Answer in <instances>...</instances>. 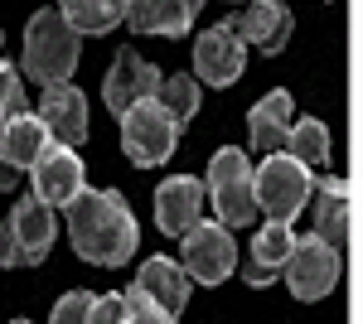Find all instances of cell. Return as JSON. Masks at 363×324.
<instances>
[{"mask_svg": "<svg viewBox=\"0 0 363 324\" xmlns=\"http://www.w3.org/2000/svg\"><path fill=\"white\" fill-rule=\"evenodd\" d=\"M63 213H68L73 252L92 267H126L140 247V228L116 189H83Z\"/></svg>", "mask_w": 363, "mask_h": 324, "instance_id": "1", "label": "cell"}, {"mask_svg": "<svg viewBox=\"0 0 363 324\" xmlns=\"http://www.w3.org/2000/svg\"><path fill=\"white\" fill-rule=\"evenodd\" d=\"M83 58V39L58 10H39L25 25V78L39 87H63Z\"/></svg>", "mask_w": 363, "mask_h": 324, "instance_id": "2", "label": "cell"}, {"mask_svg": "<svg viewBox=\"0 0 363 324\" xmlns=\"http://www.w3.org/2000/svg\"><path fill=\"white\" fill-rule=\"evenodd\" d=\"M203 199L213 203L218 213V228H247L257 223V194H252V164L247 150L238 145H223L213 160H208V184H203Z\"/></svg>", "mask_w": 363, "mask_h": 324, "instance_id": "3", "label": "cell"}, {"mask_svg": "<svg viewBox=\"0 0 363 324\" xmlns=\"http://www.w3.org/2000/svg\"><path fill=\"white\" fill-rule=\"evenodd\" d=\"M54 238H58L54 208H44L34 194H25L0 228V267H39L49 257Z\"/></svg>", "mask_w": 363, "mask_h": 324, "instance_id": "4", "label": "cell"}, {"mask_svg": "<svg viewBox=\"0 0 363 324\" xmlns=\"http://www.w3.org/2000/svg\"><path fill=\"white\" fill-rule=\"evenodd\" d=\"M310 189H315V174L301 169L286 150L281 155H267L262 169L252 174V194H257V208L272 213V223H291L310 203Z\"/></svg>", "mask_w": 363, "mask_h": 324, "instance_id": "5", "label": "cell"}, {"mask_svg": "<svg viewBox=\"0 0 363 324\" xmlns=\"http://www.w3.org/2000/svg\"><path fill=\"white\" fill-rule=\"evenodd\" d=\"M174 145H179V126L155 107V97L136 102L131 111H121V150H126L131 164L155 169V164H165L174 155Z\"/></svg>", "mask_w": 363, "mask_h": 324, "instance_id": "6", "label": "cell"}, {"mask_svg": "<svg viewBox=\"0 0 363 324\" xmlns=\"http://www.w3.org/2000/svg\"><path fill=\"white\" fill-rule=\"evenodd\" d=\"M339 271H344L339 252L325 247L315 233H310V238H296V247H291L281 276H286V286H291L296 300H325L339 286Z\"/></svg>", "mask_w": 363, "mask_h": 324, "instance_id": "7", "label": "cell"}, {"mask_svg": "<svg viewBox=\"0 0 363 324\" xmlns=\"http://www.w3.org/2000/svg\"><path fill=\"white\" fill-rule=\"evenodd\" d=\"M238 267V247H233V233L218 228V223H194L189 233H184V276L199 281V286H218L223 276H233Z\"/></svg>", "mask_w": 363, "mask_h": 324, "instance_id": "8", "label": "cell"}, {"mask_svg": "<svg viewBox=\"0 0 363 324\" xmlns=\"http://www.w3.org/2000/svg\"><path fill=\"white\" fill-rule=\"evenodd\" d=\"M160 82H165V73L150 58H140V49H121L112 58V73L102 78V102H107V111L121 116V111L136 107V102H150L160 92Z\"/></svg>", "mask_w": 363, "mask_h": 324, "instance_id": "9", "label": "cell"}, {"mask_svg": "<svg viewBox=\"0 0 363 324\" xmlns=\"http://www.w3.org/2000/svg\"><path fill=\"white\" fill-rule=\"evenodd\" d=\"M223 25L238 34V44H242V49H257V54H281V49L291 44L296 20H291V10H286V5H277V0H257V5H247V10H233Z\"/></svg>", "mask_w": 363, "mask_h": 324, "instance_id": "10", "label": "cell"}, {"mask_svg": "<svg viewBox=\"0 0 363 324\" xmlns=\"http://www.w3.org/2000/svg\"><path fill=\"white\" fill-rule=\"evenodd\" d=\"M83 160H78V150H68V145H49L39 164H34V199L44 203V208H68L78 194L87 189L83 184Z\"/></svg>", "mask_w": 363, "mask_h": 324, "instance_id": "11", "label": "cell"}, {"mask_svg": "<svg viewBox=\"0 0 363 324\" xmlns=\"http://www.w3.org/2000/svg\"><path fill=\"white\" fill-rule=\"evenodd\" d=\"M247 68V49L238 44V34L228 25H213L194 39V73L208 87H233Z\"/></svg>", "mask_w": 363, "mask_h": 324, "instance_id": "12", "label": "cell"}, {"mask_svg": "<svg viewBox=\"0 0 363 324\" xmlns=\"http://www.w3.org/2000/svg\"><path fill=\"white\" fill-rule=\"evenodd\" d=\"M39 121H44V131L54 145H83L87 140V97L73 87V82H63V87H44V97H39Z\"/></svg>", "mask_w": 363, "mask_h": 324, "instance_id": "13", "label": "cell"}, {"mask_svg": "<svg viewBox=\"0 0 363 324\" xmlns=\"http://www.w3.org/2000/svg\"><path fill=\"white\" fill-rule=\"evenodd\" d=\"M155 223L169 238H184L194 223H203V184L194 174H174L155 189Z\"/></svg>", "mask_w": 363, "mask_h": 324, "instance_id": "14", "label": "cell"}, {"mask_svg": "<svg viewBox=\"0 0 363 324\" xmlns=\"http://www.w3.org/2000/svg\"><path fill=\"white\" fill-rule=\"evenodd\" d=\"M194 15L199 0H131V5H121V25H131L136 34H165V39H179L194 25Z\"/></svg>", "mask_w": 363, "mask_h": 324, "instance_id": "15", "label": "cell"}, {"mask_svg": "<svg viewBox=\"0 0 363 324\" xmlns=\"http://www.w3.org/2000/svg\"><path fill=\"white\" fill-rule=\"evenodd\" d=\"M49 145H54V140H49L44 121H39L34 111H15V116L0 121V164H10L15 174H20V169H34Z\"/></svg>", "mask_w": 363, "mask_h": 324, "instance_id": "16", "label": "cell"}, {"mask_svg": "<svg viewBox=\"0 0 363 324\" xmlns=\"http://www.w3.org/2000/svg\"><path fill=\"white\" fill-rule=\"evenodd\" d=\"M136 291L150 300L155 310H165L169 320H179L184 305H189V276L179 271V262H169V257H150V262H140Z\"/></svg>", "mask_w": 363, "mask_h": 324, "instance_id": "17", "label": "cell"}, {"mask_svg": "<svg viewBox=\"0 0 363 324\" xmlns=\"http://www.w3.org/2000/svg\"><path fill=\"white\" fill-rule=\"evenodd\" d=\"M310 194H315V238L344 252V242H349V184L339 174H325Z\"/></svg>", "mask_w": 363, "mask_h": 324, "instance_id": "18", "label": "cell"}, {"mask_svg": "<svg viewBox=\"0 0 363 324\" xmlns=\"http://www.w3.org/2000/svg\"><path fill=\"white\" fill-rule=\"evenodd\" d=\"M247 131H252V150H262V155H281L286 150V131H291V92L286 87L267 92L247 111Z\"/></svg>", "mask_w": 363, "mask_h": 324, "instance_id": "19", "label": "cell"}, {"mask_svg": "<svg viewBox=\"0 0 363 324\" xmlns=\"http://www.w3.org/2000/svg\"><path fill=\"white\" fill-rule=\"evenodd\" d=\"M286 155L301 164V169H325V164H330V131H325V121L301 116V121L286 131Z\"/></svg>", "mask_w": 363, "mask_h": 324, "instance_id": "20", "label": "cell"}, {"mask_svg": "<svg viewBox=\"0 0 363 324\" xmlns=\"http://www.w3.org/2000/svg\"><path fill=\"white\" fill-rule=\"evenodd\" d=\"M73 34L83 39V34H107V29L121 25V5L116 0H63V10H58Z\"/></svg>", "mask_w": 363, "mask_h": 324, "instance_id": "21", "label": "cell"}, {"mask_svg": "<svg viewBox=\"0 0 363 324\" xmlns=\"http://www.w3.org/2000/svg\"><path fill=\"white\" fill-rule=\"evenodd\" d=\"M199 82L194 78H184V73H169L165 82H160V92H155V107L165 111L174 126H184V121H194V111H199Z\"/></svg>", "mask_w": 363, "mask_h": 324, "instance_id": "22", "label": "cell"}, {"mask_svg": "<svg viewBox=\"0 0 363 324\" xmlns=\"http://www.w3.org/2000/svg\"><path fill=\"white\" fill-rule=\"evenodd\" d=\"M291 247H296L291 223H267V228L257 233V242H252V262H247V267H262V271H277V276H281L286 257H291Z\"/></svg>", "mask_w": 363, "mask_h": 324, "instance_id": "23", "label": "cell"}, {"mask_svg": "<svg viewBox=\"0 0 363 324\" xmlns=\"http://www.w3.org/2000/svg\"><path fill=\"white\" fill-rule=\"evenodd\" d=\"M25 111V87H20V68L0 58V121Z\"/></svg>", "mask_w": 363, "mask_h": 324, "instance_id": "24", "label": "cell"}, {"mask_svg": "<svg viewBox=\"0 0 363 324\" xmlns=\"http://www.w3.org/2000/svg\"><path fill=\"white\" fill-rule=\"evenodd\" d=\"M87 315H92V291H68L54 305L49 324H87Z\"/></svg>", "mask_w": 363, "mask_h": 324, "instance_id": "25", "label": "cell"}, {"mask_svg": "<svg viewBox=\"0 0 363 324\" xmlns=\"http://www.w3.org/2000/svg\"><path fill=\"white\" fill-rule=\"evenodd\" d=\"M121 300H126V315H121V324H174V320L165 315V310H155L150 300L140 296L136 286H131V291H126Z\"/></svg>", "mask_w": 363, "mask_h": 324, "instance_id": "26", "label": "cell"}, {"mask_svg": "<svg viewBox=\"0 0 363 324\" xmlns=\"http://www.w3.org/2000/svg\"><path fill=\"white\" fill-rule=\"evenodd\" d=\"M121 315H126V300L121 296H92L87 324H121Z\"/></svg>", "mask_w": 363, "mask_h": 324, "instance_id": "27", "label": "cell"}, {"mask_svg": "<svg viewBox=\"0 0 363 324\" xmlns=\"http://www.w3.org/2000/svg\"><path fill=\"white\" fill-rule=\"evenodd\" d=\"M15 184H20V174H15L10 164H0V194H10V189H15Z\"/></svg>", "mask_w": 363, "mask_h": 324, "instance_id": "28", "label": "cell"}, {"mask_svg": "<svg viewBox=\"0 0 363 324\" xmlns=\"http://www.w3.org/2000/svg\"><path fill=\"white\" fill-rule=\"evenodd\" d=\"M0 44H5V29H0Z\"/></svg>", "mask_w": 363, "mask_h": 324, "instance_id": "29", "label": "cell"}, {"mask_svg": "<svg viewBox=\"0 0 363 324\" xmlns=\"http://www.w3.org/2000/svg\"><path fill=\"white\" fill-rule=\"evenodd\" d=\"M15 324H29V320H15Z\"/></svg>", "mask_w": 363, "mask_h": 324, "instance_id": "30", "label": "cell"}]
</instances>
